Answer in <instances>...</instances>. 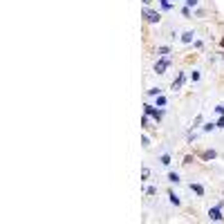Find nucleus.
I'll return each mask as SVG.
<instances>
[{
    "mask_svg": "<svg viewBox=\"0 0 224 224\" xmlns=\"http://www.w3.org/2000/svg\"><path fill=\"white\" fill-rule=\"evenodd\" d=\"M141 128H150V117H148V115L141 117Z\"/></svg>",
    "mask_w": 224,
    "mask_h": 224,
    "instance_id": "obj_11",
    "label": "nucleus"
},
{
    "mask_svg": "<svg viewBox=\"0 0 224 224\" xmlns=\"http://www.w3.org/2000/svg\"><path fill=\"white\" fill-rule=\"evenodd\" d=\"M144 18H146L148 23H159V20H161V13H159V11H152V9L146 7V9H144Z\"/></svg>",
    "mask_w": 224,
    "mask_h": 224,
    "instance_id": "obj_3",
    "label": "nucleus"
},
{
    "mask_svg": "<svg viewBox=\"0 0 224 224\" xmlns=\"http://www.w3.org/2000/svg\"><path fill=\"white\" fill-rule=\"evenodd\" d=\"M148 3H150V0H144V5H148Z\"/></svg>",
    "mask_w": 224,
    "mask_h": 224,
    "instance_id": "obj_28",
    "label": "nucleus"
},
{
    "mask_svg": "<svg viewBox=\"0 0 224 224\" xmlns=\"http://www.w3.org/2000/svg\"><path fill=\"white\" fill-rule=\"evenodd\" d=\"M202 121H204V117H202V115H200V117H195V121H193V128H197V125H200Z\"/></svg>",
    "mask_w": 224,
    "mask_h": 224,
    "instance_id": "obj_18",
    "label": "nucleus"
},
{
    "mask_svg": "<svg viewBox=\"0 0 224 224\" xmlns=\"http://www.w3.org/2000/svg\"><path fill=\"white\" fill-rule=\"evenodd\" d=\"M159 94H161L159 88H150V90H148V96H159Z\"/></svg>",
    "mask_w": 224,
    "mask_h": 224,
    "instance_id": "obj_13",
    "label": "nucleus"
},
{
    "mask_svg": "<svg viewBox=\"0 0 224 224\" xmlns=\"http://www.w3.org/2000/svg\"><path fill=\"white\" fill-rule=\"evenodd\" d=\"M215 112H217V115H224V105H217V108H215Z\"/></svg>",
    "mask_w": 224,
    "mask_h": 224,
    "instance_id": "obj_26",
    "label": "nucleus"
},
{
    "mask_svg": "<svg viewBox=\"0 0 224 224\" xmlns=\"http://www.w3.org/2000/svg\"><path fill=\"white\" fill-rule=\"evenodd\" d=\"M148 177H150V171H148V168H144V171H141V179H144V181H146V179H148Z\"/></svg>",
    "mask_w": 224,
    "mask_h": 224,
    "instance_id": "obj_20",
    "label": "nucleus"
},
{
    "mask_svg": "<svg viewBox=\"0 0 224 224\" xmlns=\"http://www.w3.org/2000/svg\"><path fill=\"white\" fill-rule=\"evenodd\" d=\"M144 112H146L148 117H152L155 121H161V117H164V112H161V110H155V105H150V103L144 105Z\"/></svg>",
    "mask_w": 224,
    "mask_h": 224,
    "instance_id": "obj_2",
    "label": "nucleus"
},
{
    "mask_svg": "<svg viewBox=\"0 0 224 224\" xmlns=\"http://www.w3.org/2000/svg\"><path fill=\"white\" fill-rule=\"evenodd\" d=\"M191 81L197 83V81H200V72H195V69H193V72H191Z\"/></svg>",
    "mask_w": 224,
    "mask_h": 224,
    "instance_id": "obj_15",
    "label": "nucleus"
},
{
    "mask_svg": "<svg viewBox=\"0 0 224 224\" xmlns=\"http://www.w3.org/2000/svg\"><path fill=\"white\" fill-rule=\"evenodd\" d=\"M195 137H197V135H195V132L191 130V132H188V144H193V141H195Z\"/></svg>",
    "mask_w": 224,
    "mask_h": 224,
    "instance_id": "obj_23",
    "label": "nucleus"
},
{
    "mask_svg": "<svg viewBox=\"0 0 224 224\" xmlns=\"http://www.w3.org/2000/svg\"><path fill=\"white\" fill-rule=\"evenodd\" d=\"M193 32H184V34H181V43H193Z\"/></svg>",
    "mask_w": 224,
    "mask_h": 224,
    "instance_id": "obj_8",
    "label": "nucleus"
},
{
    "mask_svg": "<svg viewBox=\"0 0 224 224\" xmlns=\"http://www.w3.org/2000/svg\"><path fill=\"white\" fill-rule=\"evenodd\" d=\"M157 54H159V56H168V54H171V47L161 45V47H157Z\"/></svg>",
    "mask_w": 224,
    "mask_h": 224,
    "instance_id": "obj_10",
    "label": "nucleus"
},
{
    "mask_svg": "<svg viewBox=\"0 0 224 224\" xmlns=\"http://www.w3.org/2000/svg\"><path fill=\"white\" fill-rule=\"evenodd\" d=\"M168 200H171V204H175V206H179V204H181V200H179V195H175L173 191H168Z\"/></svg>",
    "mask_w": 224,
    "mask_h": 224,
    "instance_id": "obj_7",
    "label": "nucleus"
},
{
    "mask_svg": "<svg viewBox=\"0 0 224 224\" xmlns=\"http://www.w3.org/2000/svg\"><path fill=\"white\" fill-rule=\"evenodd\" d=\"M208 217L215 220V222H222V220H224V215H222V206H213L211 211H208Z\"/></svg>",
    "mask_w": 224,
    "mask_h": 224,
    "instance_id": "obj_4",
    "label": "nucleus"
},
{
    "mask_svg": "<svg viewBox=\"0 0 224 224\" xmlns=\"http://www.w3.org/2000/svg\"><path fill=\"white\" fill-rule=\"evenodd\" d=\"M215 128H217L215 123H206V125H204V132H211V130H215Z\"/></svg>",
    "mask_w": 224,
    "mask_h": 224,
    "instance_id": "obj_17",
    "label": "nucleus"
},
{
    "mask_svg": "<svg viewBox=\"0 0 224 224\" xmlns=\"http://www.w3.org/2000/svg\"><path fill=\"white\" fill-rule=\"evenodd\" d=\"M186 83V74L184 72H179V76H177V81H173V85H171V90H179L181 85Z\"/></svg>",
    "mask_w": 224,
    "mask_h": 224,
    "instance_id": "obj_5",
    "label": "nucleus"
},
{
    "mask_svg": "<svg viewBox=\"0 0 224 224\" xmlns=\"http://www.w3.org/2000/svg\"><path fill=\"white\" fill-rule=\"evenodd\" d=\"M157 105H159V108H164V105H166V96H161V94L157 96Z\"/></svg>",
    "mask_w": 224,
    "mask_h": 224,
    "instance_id": "obj_16",
    "label": "nucleus"
},
{
    "mask_svg": "<svg viewBox=\"0 0 224 224\" xmlns=\"http://www.w3.org/2000/svg\"><path fill=\"white\" fill-rule=\"evenodd\" d=\"M157 191H159L157 186H148L146 188V195H157Z\"/></svg>",
    "mask_w": 224,
    "mask_h": 224,
    "instance_id": "obj_14",
    "label": "nucleus"
},
{
    "mask_svg": "<svg viewBox=\"0 0 224 224\" xmlns=\"http://www.w3.org/2000/svg\"><path fill=\"white\" fill-rule=\"evenodd\" d=\"M161 164H164V166L171 164V155H161Z\"/></svg>",
    "mask_w": 224,
    "mask_h": 224,
    "instance_id": "obj_19",
    "label": "nucleus"
},
{
    "mask_svg": "<svg viewBox=\"0 0 224 224\" xmlns=\"http://www.w3.org/2000/svg\"><path fill=\"white\" fill-rule=\"evenodd\" d=\"M186 3H188V7H195V5H197V0H186Z\"/></svg>",
    "mask_w": 224,
    "mask_h": 224,
    "instance_id": "obj_27",
    "label": "nucleus"
},
{
    "mask_svg": "<svg viewBox=\"0 0 224 224\" xmlns=\"http://www.w3.org/2000/svg\"><path fill=\"white\" fill-rule=\"evenodd\" d=\"M191 191H195L197 195H204V188H202L200 184H191Z\"/></svg>",
    "mask_w": 224,
    "mask_h": 224,
    "instance_id": "obj_12",
    "label": "nucleus"
},
{
    "mask_svg": "<svg viewBox=\"0 0 224 224\" xmlns=\"http://www.w3.org/2000/svg\"><path fill=\"white\" fill-rule=\"evenodd\" d=\"M168 181H171V184H179L181 179H179V175H177V173H168Z\"/></svg>",
    "mask_w": 224,
    "mask_h": 224,
    "instance_id": "obj_9",
    "label": "nucleus"
},
{
    "mask_svg": "<svg viewBox=\"0 0 224 224\" xmlns=\"http://www.w3.org/2000/svg\"><path fill=\"white\" fill-rule=\"evenodd\" d=\"M141 144H144V148H148V146H150V139H148L146 135H144V139H141Z\"/></svg>",
    "mask_w": 224,
    "mask_h": 224,
    "instance_id": "obj_24",
    "label": "nucleus"
},
{
    "mask_svg": "<svg viewBox=\"0 0 224 224\" xmlns=\"http://www.w3.org/2000/svg\"><path fill=\"white\" fill-rule=\"evenodd\" d=\"M181 164H184V166H188V164H193V157H191V155H186V157H184V161H181Z\"/></svg>",
    "mask_w": 224,
    "mask_h": 224,
    "instance_id": "obj_22",
    "label": "nucleus"
},
{
    "mask_svg": "<svg viewBox=\"0 0 224 224\" xmlns=\"http://www.w3.org/2000/svg\"><path fill=\"white\" fill-rule=\"evenodd\" d=\"M161 7L164 9H171V0H161Z\"/></svg>",
    "mask_w": 224,
    "mask_h": 224,
    "instance_id": "obj_25",
    "label": "nucleus"
},
{
    "mask_svg": "<svg viewBox=\"0 0 224 224\" xmlns=\"http://www.w3.org/2000/svg\"><path fill=\"white\" fill-rule=\"evenodd\" d=\"M200 157H202L204 161H211V159L217 157V152H215V150H204V152H200Z\"/></svg>",
    "mask_w": 224,
    "mask_h": 224,
    "instance_id": "obj_6",
    "label": "nucleus"
},
{
    "mask_svg": "<svg viewBox=\"0 0 224 224\" xmlns=\"http://www.w3.org/2000/svg\"><path fill=\"white\" fill-rule=\"evenodd\" d=\"M171 63H173V59H171V56H164L161 61H157V63H155V72H157V74H164L166 69L171 67Z\"/></svg>",
    "mask_w": 224,
    "mask_h": 224,
    "instance_id": "obj_1",
    "label": "nucleus"
},
{
    "mask_svg": "<svg viewBox=\"0 0 224 224\" xmlns=\"http://www.w3.org/2000/svg\"><path fill=\"white\" fill-rule=\"evenodd\" d=\"M215 125H217V128H224V115H220V119H217Z\"/></svg>",
    "mask_w": 224,
    "mask_h": 224,
    "instance_id": "obj_21",
    "label": "nucleus"
}]
</instances>
